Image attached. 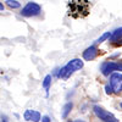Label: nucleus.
Returning a JSON list of instances; mask_svg holds the SVG:
<instances>
[{"mask_svg":"<svg viewBox=\"0 0 122 122\" xmlns=\"http://www.w3.org/2000/svg\"><path fill=\"white\" fill-rule=\"evenodd\" d=\"M82 67H83V61L81 59H73V60L68 61V64L60 70V72L57 73V77L62 78V79H67L73 72L81 70Z\"/></svg>","mask_w":122,"mask_h":122,"instance_id":"nucleus-1","label":"nucleus"},{"mask_svg":"<svg viewBox=\"0 0 122 122\" xmlns=\"http://www.w3.org/2000/svg\"><path fill=\"white\" fill-rule=\"evenodd\" d=\"M40 14V6L36 3H28L21 11V15L25 17H32Z\"/></svg>","mask_w":122,"mask_h":122,"instance_id":"nucleus-2","label":"nucleus"},{"mask_svg":"<svg viewBox=\"0 0 122 122\" xmlns=\"http://www.w3.org/2000/svg\"><path fill=\"white\" fill-rule=\"evenodd\" d=\"M94 112L100 120H103L105 122H117V120L115 118V116L112 114H110L109 111L104 110L100 106H94Z\"/></svg>","mask_w":122,"mask_h":122,"instance_id":"nucleus-3","label":"nucleus"},{"mask_svg":"<svg viewBox=\"0 0 122 122\" xmlns=\"http://www.w3.org/2000/svg\"><path fill=\"white\" fill-rule=\"evenodd\" d=\"M110 84L115 93L122 92V75L121 73H112L110 77Z\"/></svg>","mask_w":122,"mask_h":122,"instance_id":"nucleus-4","label":"nucleus"},{"mask_svg":"<svg viewBox=\"0 0 122 122\" xmlns=\"http://www.w3.org/2000/svg\"><path fill=\"white\" fill-rule=\"evenodd\" d=\"M116 70H118V64L114 62V61H105L101 65V73L104 76H109L110 73H112Z\"/></svg>","mask_w":122,"mask_h":122,"instance_id":"nucleus-5","label":"nucleus"},{"mask_svg":"<svg viewBox=\"0 0 122 122\" xmlns=\"http://www.w3.org/2000/svg\"><path fill=\"white\" fill-rule=\"evenodd\" d=\"M23 117H25L26 121H33V122L40 121V114L38 111H34V110H26L25 114H23Z\"/></svg>","mask_w":122,"mask_h":122,"instance_id":"nucleus-6","label":"nucleus"},{"mask_svg":"<svg viewBox=\"0 0 122 122\" xmlns=\"http://www.w3.org/2000/svg\"><path fill=\"white\" fill-rule=\"evenodd\" d=\"M97 55H98V49H97V46L92 45V46H89L88 49H86V51L83 53V59L87 60V61H90V60H94V59L97 57Z\"/></svg>","mask_w":122,"mask_h":122,"instance_id":"nucleus-7","label":"nucleus"},{"mask_svg":"<svg viewBox=\"0 0 122 122\" xmlns=\"http://www.w3.org/2000/svg\"><path fill=\"white\" fill-rule=\"evenodd\" d=\"M72 107H73L72 103H67V104H65V106L62 107V112H61V116H62L64 118H66V117H67V115L71 112Z\"/></svg>","mask_w":122,"mask_h":122,"instance_id":"nucleus-8","label":"nucleus"},{"mask_svg":"<svg viewBox=\"0 0 122 122\" xmlns=\"http://www.w3.org/2000/svg\"><path fill=\"white\" fill-rule=\"evenodd\" d=\"M121 37H122V27L121 28H117L116 30H114V33L111 34L110 39H111V42H116V40L118 38H121Z\"/></svg>","mask_w":122,"mask_h":122,"instance_id":"nucleus-9","label":"nucleus"},{"mask_svg":"<svg viewBox=\"0 0 122 122\" xmlns=\"http://www.w3.org/2000/svg\"><path fill=\"white\" fill-rule=\"evenodd\" d=\"M50 83H51V76L48 75V76H45L44 82H43V88L46 90V94H48V90H49V86H50Z\"/></svg>","mask_w":122,"mask_h":122,"instance_id":"nucleus-10","label":"nucleus"},{"mask_svg":"<svg viewBox=\"0 0 122 122\" xmlns=\"http://www.w3.org/2000/svg\"><path fill=\"white\" fill-rule=\"evenodd\" d=\"M5 3L9 7H11V9H18L20 6H21V4H20L18 1H15V0H7V1H5Z\"/></svg>","mask_w":122,"mask_h":122,"instance_id":"nucleus-11","label":"nucleus"},{"mask_svg":"<svg viewBox=\"0 0 122 122\" xmlns=\"http://www.w3.org/2000/svg\"><path fill=\"white\" fill-rule=\"evenodd\" d=\"M110 37H111L110 32H106V33H104L103 36H101V37H100V38L97 40V43H99V44H100V43H103L104 40H106V39H107V38H110Z\"/></svg>","mask_w":122,"mask_h":122,"instance_id":"nucleus-12","label":"nucleus"},{"mask_svg":"<svg viewBox=\"0 0 122 122\" xmlns=\"http://www.w3.org/2000/svg\"><path fill=\"white\" fill-rule=\"evenodd\" d=\"M105 92H106V94H111L114 90H112V88H111V87L107 84V86H105Z\"/></svg>","mask_w":122,"mask_h":122,"instance_id":"nucleus-13","label":"nucleus"},{"mask_svg":"<svg viewBox=\"0 0 122 122\" xmlns=\"http://www.w3.org/2000/svg\"><path fill=\"white\" fill-rule=\"evenodd\" d=\"M42 122H50L49 116H43V117H42Z\"/></svg>","mask_w":122,"mask_h":122,"instance_id":"nucleus-14","label":"nucleus"},{"mask_svg":"<svg viewBox=\"0 0 122 122\" xmlns=\"http://www.w3.org/2000/svg\"><path fill=\"white\" fill-rule=\"evenodd\" d=\"M3 10H4V5L0 4V11H3Z\"/></svg>","mask_w":122,"mask_h":122,"instance_id":"nucleus-15","label":"nucleus"},{"mask_svg":"<svg viewBox=\"0 0 122 122\" xmlns=\"http://www.w3.org/2000/svg\"><path fill=\"white\" fill-rule=\"evenodd\" d=\"M118 70L122 71V64H118Z\"/></svg>","mask_w":122,"mask_h":122,"instance_id":"nucleus-16","label":"nucleus"},{"mask_svg":"<svg viewBox=\"0 0 122 122\" xmlns=\"http://www.w3.org/2000/svg\"><path fill=\"white\" fill-rule=\"evenodd\" d=\"M75 122H84V121H81V120H77V121H75Z\"/></svg>","mask_w":122,"mask_h":122,"instance_id":"nucleus-17","label":"nucleus"},{"mask_svg":"<svg viewBox=\"0 0 122 122\" xmlns=\"http://www.w3.org/2000/svg\"><path fill=\"white\" fill-rule=\"evenodd\" d=\"M3 122H7V120H6V118L4 117V120H3Z\"/></svg>","mask_w":122,"mask_h":122,"instance_id":"nucleus-18","label":"nucleus"},{"mask_svg":"<svg viewBox=\"0 0 122 122\" xmlns=\"http://www.w3.org/2000/svg\"><path fill=\"white\" fill-rule=\"evenodd\" d=\"M121 107H122V103H121Z\"/></svg>","mask_w":122,"mask_h":122,"instance_id":"nucleus-19","label":"nucleus"}]
</instances>
